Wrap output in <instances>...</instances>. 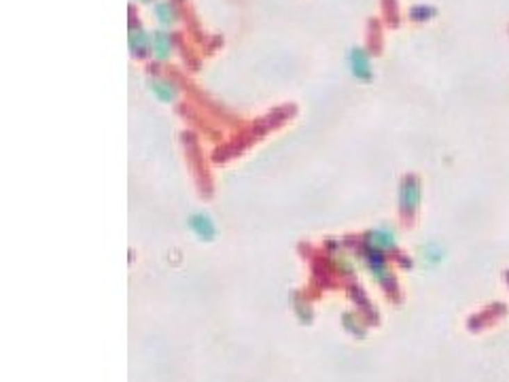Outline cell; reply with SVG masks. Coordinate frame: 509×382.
Segmentation results:
<instances>
[{
    "instance_id": "7a4b0ae2",
    "label": "cell",
    "mask_w": 509,
    "mask_h": 382,
    "mask_svg": "<svg viewBox=\"0 0 509 382\" xmlns=\"http://www.w3.org/2000/svg\"><path fill=\"white\" fill-rule=\"evenodd\" d=\"M346 64L353 74V79L367 83L373 79V66H371V56L363 47H350L346 54Z\"/></svg>"
},
{
    "instance_id": "9c48e42d",
    "label": "cell",
    "mask_w": 509,
    "mask_h": 382,
    "mask_svg": "<svg viewBox=\"0 0 509 382\" xmlns=\"http://www.w3.org/2000/svg\"><path fill=\"white\" fill-rule=\"evenodd\" d=\"M446 257V248L439 242H427L420 248V260L427 266H439Z\"/></svg>"
},
{
    "instance_id": "30bf717a",
    "label": "cell",
    "mask_w": 509,
    "mask_h": 382,
    "mask_svg": "<svg viewBox=\"0 0 509 382\" xmlns=\"http://www.w3.org/2000/svg\"><path fill=\"white\" fill-rule=\"evenodd\" d=\"M153 13H155V17H157V22L161 24V26H172L177 19H179V11H177V7L172 5V3H157L155 7H153Z\"/></svg>"
},
{
    "instance_id": "7c38bea8",
    "label": "cell",
    "mask_w": 509,
    "mask_h": 382,
    "mask_svg": "<svg viewBox=\"0 0 509 382\" xmlns=\"http://www.w3.org/2000/svg\"><path fill=\"white\" fill-rule=\"evenodd\" d=\"M138 3H151V0H138Z\"/></svg>"
},
{
    "instance_id": "277c9868",
    "label": "cell",
    "mask_w": 509,
    "mask_h": 382,
    "mask_svg": "<svg viewBox=\"0 0 509 382\" xmlns=\"http://www.w3.org/2000/svg\"><path fill=\"white\" fill-rule=\"evenodd\" d=\"M361 262L363 266L369 270V274L380 280V282H389L391 280V274H389V266H387V260H385V253H380V250H373L365 244H361Z\"/></svg>"
},
{
    "instance_id": "52a82bcc",
    "label": "cell",
    "mask_w": 509,
    "mask_h": 382,
    "mask_svg": "<svg viewBox=\"0 0 509 382\" xmlns=\"http://www.w3.org/2000/svg\"><path fill=\"white\" fill-rule=\"evenodd\" d=\"M149 92L163 104H170L175 102L179 92H177V85H172L170 81H161V79H151L149 81Z\"/></svg>"
},
{
    "instance_id": "3957f363",
    "label": "cell",
    "mask_w": 509,
    "mask_h": 382,
    "mask_svg": "<svg viewBox=\"0 0 509 382\" xmlns=\"http://www.w3.org/2000/svg\"><path fill=\"white\" fill-rule=\"evenodd\" d=\"M399 210L403 215H414V212L420 208V202H422V189H420V183L414 179V177H405L399 185Z\"/></svg>"
},
{
    "instance_id": "6da1fadb",
    "label": "cell",
    "mask_w": 509,
    "mask_h": 382,
    "mask_svg": "<svg viewBox=\"0 0 509 382\" xmlns=\"http://www.w3.org/2000/svg\"><path fill=\"white\" fill-rule=\"evenodd\" d=\"M397 232L391 225H378L363 236V244L380 253H393L397 248Z\"/></svg>"
},
{
    "instance_id": "5b68a950",
    "label": "cell",
    "mask_w": 509,
    "mask_h": 382,
    "mask_svg": "<svg viewBox=\"0 0 509 382\" xmlns=\"http://www.w3.org/2000/svg\"><path fill=\"white\" fill-rule=\"evenodd\" d=\"M187 228L189 232L200 240V242H212L217 238V223L212 219L208 212H193L187 219Z\"/></svg>"
},
{
    "instance_id": "ba28073f",
    "label": "cell",
    "mask_w": 509,
    "mask_h": 382,
    "mask_svg": "<svg viewBox=\"0 0 509 382\" xmlns=\"http://www.w3.org/2000/svg\"><path fill=\"white\" fill-rule=\"evenodd\" d=\"M170 51H172V40H170V34L165 32H155L153 40H151V54L155 56V60L163 62L170 58Z\"/></svg>"
},
{
    "instance_id": "8992f818",
    "label": "cell",
    "mask_w": 509,
    "mask_h": 382,
    "mask_svg": "<svg viewBox=\"0 0 509 382\" xmlns=\"http://www.w3.org/2000/svg\"><path fill=\"white\" fill-rule=\"evenodd\" d=\"M130 38H127V47H130V51L136 56V58H145L149 51H151V40L153 36L143 30V28H132L130 34H127Z\"/></svg>"
},
{
    "instance_id": "8fae6325",
    "label": "cell",
    "mask_w": 509,
    "mask_h": 382,
    "mask_svg": "<svg viewBox=\"0 0 509 382\" xmlns=\"http://www.w3.org/2000/svg\"><path fill=\"white\" fill-rule=\"evenodd\" d=\"M435 13L437 11L433 7H429V5H416V7L410 9V17L414 22H429L431 17H435Z\"/></svg>"
}]
</instances>
